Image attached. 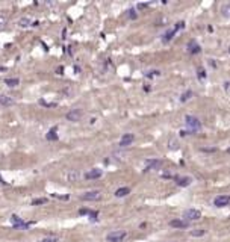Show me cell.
Wrapping results in <instances>:
<instances>
[{"mask_svg": "<svg viewBox=\"0 0 230 242\" xmlns=\"http://www.w3.org/2000/svg\"><path fill=\"white\" fill-rule=\"evenodd\" d=\"M185 124H186V129H188L189 133H197V132H200V129H201L200 120H198L197 117H194V115H186Z\"/></svg>", "mask_w": 230, "mask_h": 242, "instance_id": "cell-1", "label": "cell"}, {"mask_svg": "<svg viewBox=\"0 0 230 242\" xmlns=\"http://www.w3.org/2000/svg\"><path fill=\"white\" fill-rule=\"evenodd\" d=\"M201 218V212L198 210V209H188V210H185L183 213V219L185 221H197V219H200Z\"/></svg>", "mask_w": 230, "mask_h": 242, "instance_id": "cell-2", "label": "cell"}, {"mask_svg": "<svg viewBox=\"0 0 230 242\" xmlns=\"http://www.w3.org/2000/svg\"><path fill=\"white\" fill-rule=\"evenodd\" d=\"M126 236H127V233L124 230H115V232H111L106 236V239H108V242H121Z\"/></svg>", "mask_w": 230, "mask_h": 242, "instance_id": "cell-3", "label": "cell"}, {"mask_svg": "<svg viewBox=\"0 0 230 242\" xmlns=\"http://www.w3.org/2000/svg\"><path fill=\"white\" fill-rule=\"evenodd\" d=\"M83 117V109H71L70 112H67L65 118L68 121H73V123H77Z\"/></svg>", "mask_w": 230, "mask_h": 242, "instance_id": "cell-4", "label": "cell"}, {"mask_svg": "<svg viewBox=\"0 0 230 242\" xmlns=\"http://www.w3.org/2000/svg\"><path fill=\"white\" fill-rule=\"evenodd\" d=\"M100 198H101L100 191H90V192H85L80 195V200H83V201H97Z\"/></svg>", "mask_w": 230, "mask_h": 242, "instance_id": "cell-5", "label": "cell"}, {"mask_svg": "<svg viewBox=\"0 0 230 242\" xmlns=\"http://www.w3.org/2000/svg\"><path fill=\"white\" fill-rule=\"evenodd\" d=\"M11 221H12V224H14V227L15 229H27L29 226H30V222H24L20 216H17V215H12L11 216Z\"/></svg>", "mask_w": 230, "mask_h": 242, "instance_id": "cell-6", "label": "cell"}, {"mask_svg": "<svg viewBox=\"0 0 230 242\" xmlns=\"http://www.w3.org/2000/svg\"><path fill=\"white\" fill-rule=\"evenodd\" d=\"M229 203H230L229 195H218V197H215V200H214V204H215L217 207H226Z\"/></svg>", "mask_w": 230, "mask_h": 242, "instance_id": "cell-7", "label": "cell"}, {"mask_svg": "<svg viewBox=\"0 0 230 242\" xmlns=\"http://www.w3.org/2000/svg\"><path fill=\"white\" fill-rule=\"evenodd\" d=\"M162 165H164V162L161 159H148V161H145V168L147 169H159Z\"/></svg>", "mask_w": 230, "mask_h": 242, "instance_id": "cell-8", "label": "cell"}, {"mask_svg": "<svg viewBox=\"0 0 230 242\" xmlns=\"http://www.w3.org/2000/svg\"><path fill=\"white\" fill-rule=\"evenodd\" d=\"M101 176H103V171L98 169V168H94V169L88 171V173L85 174V179H87V180H94V179H100Z\"/></svg>", "mask_w": 230, "mask_h": 242, "instance_id": "cell-9", "label": "cell"}, {"mask_svg": "<svg viewBox=\"0 0 230 242\" xmlns=\"http://www.w3.org/2000/svg\"><path fill=\"white\" fill-rule=\"evenodd\" d=\"M133 141H135V136H133L132 133H126V135H123V138H121V141H120V147H127V145H130Z\"/></svg>", "mask_w": 230, "mask_h": 242, "instance_id": "cell-10", "label": "cell"}, {"mask_svg": "<svg viewBox=\"0 0 230 242\" xmlns=\"http://www.w3.org/2000/svg\"><path fill=\"white\" fill-rule=\"evenodd\" d=\"M170 226L174 229H186L189 226V222L185 219H173V221H170Z\"/></svg>", "mask_w": 230, "mask_h": 242, "instance_id": "cell-11", "label": "cell"}, {"mask_svg": "<svg viewBox=\"0 0 230 242\" xmlns=\"http://www.w3.org/2000/svg\"><path fill=\"white\" fill-rule=\"evenodd\" d=\"M79 179H80L79 169H70V171L67 173V180H68V182H77Z\"/></svg>", "mask_w": 230, "mask_h": 242, "instance_id": "cell-12", "label": "cell"}, {"mask_svg": "<svg viewBox=\"0 0 230 242\" xmlns=\"http://www.w3.org/2000/svg\"><path fill=\"white\" fill-rule=\"evenodd\" d=\"M188 52H189L191 55H197V53L201 52V48H200V45H198L195 41H189V42H188Z\"/></svg>", "mask_w": 230, "mask_h": 242, "instance_id": "cell-13", "label": "cell"}, {"mask_svg": "<svg viewBox=\"0 0 230 242\" xmlns=\"http://www.w3.org/2000/svg\"><path fill=\"white\" fill-rule=\"evenodd\" d=\"M15 103V100L12 98V97H9V95H0V105L2 106H12Z\"/></svg>", "mask_w": 230, "mask_h": 242, "instance_id": "cell-14", "label": "cell"}, {"mask_svg": "<svg viewBox=\"0 0 230 242\" xmlns=\"http://www.w3.org/2000/svg\"><path fill=\"white\" fill-rule=\"evenodd\" d=\"M191 182H192V179H191V177H176V183H177L179 186H182V188L189 186V185H191Z\"/></svg>", "mask_w": 230, "mask_h": 242, "instance_id": "cell-15", "label": "cell"}, {"mask_svg": "<svg viewBox=\"0 0 230 242\" xmlns=\"http://www.w3.org/2000/svg\"><path fill=\"white\" fill-rule=\"evenodd\" d=\"M174 35H176V30H174V29H170V30H167V32L164 34L162 41H164V42H168V41H171L174 38Z\"/></svg>", "mask_w": 230, "mask_h": 242, "instance_id": "cell-16", "label": "cell"}, {"mask_svg": "<svg viewBox=\"0 0 230 242\" xmlns=\"http://www.w3.org/2000/svg\"><path fill=\"white\" fill-rule=\"evenodd\" d=\"M129 194H130V189H129V188H120V189L115 191V197H126V195H129Z\"/></svg>", "mask_w": 230, "mask_h": 242, "instance_id": "cell-17", "label": "cell"}, {"mask_svg": "<svg viewBox=\"0 0 230 242\" xmlns=\"http://www.w3.org/2000/svg\"><path fill=\"white\" fill-rule=\"evenodd\" d=\"M18 26H20V27H29V26H30V18H26V17H24V18H20V20H18Z\"/></svg>", "mask_w": 230, "mask_h": 242, "instance_id": "cell-18", "label": "cell"}, {"mask_svg": "<svg viewBox=\"0 0 230 242\" xmlns=\"http://www.w3.org/2000/svg\"><path fill=\"white\" fill-rule=\"evenodd\" d=\"M206 233V230H203V229H195V230H191V236H194V238H200V236H203Z\"/></svg>", "mask_w": 230, "mask_h": 242, "instance_id": "cell-19", "label": "cell"}, {"mask_svg": "<svg viewBox=\"0 0 230 242\" xmlns=\"http://www.w3.org/2000/svg\"><path fill=\"white\" fill-rule=\"evenodd\" d=\"M48 141H56L58 139V133H56V129H51L48 133H47V136H46Z\"/></svg>", "mask_w": 230, "mask_h": 242, "instance_id": "cell-20", "label": "cell"}, {"mask_svg": "<svg viewBox=\"0 0 230 242\" xmlns=\"http://www.w3.org/2000/svg\"><path fill=\"white\" fill-rule=\"evenodd\" d=\"M5 85H8V86H17V85H20V80L18 79H5Z\"/></svg>", "mask_w": 230, "mask_h": 242, "instance_id": "cell-21", "label": "cell"}, {"mask_svg": "<svg viewBox=\"0 0 230 242\" xmlns=\"http://www.w3.org/2000/svg\"><path fill=\"white\" fill-rule=\"evenodd\" d=\"M192 95H194V92H192V91H186V92H183V94H182V97H180V101H186V100H189Z\"/></svg>", "mask_w": 230, "mask_h": 242, "instance_id": "cell-22", "label": "cell"}, {"mask_svg": "<svg viewBox=\"0 0 230 242\" xmlns=\"http://www.w3.org/2000/svg\"><path fill=\"white\" fill-rule=\"evenodd\" d=\"M221 12H223V15H226V17H230V3L224 5V6L221 8Z\"/></svg>", "mask_w": 230, "mask_h": 242, "instance_id": "cell-23", "label": "cell"}, {"mask_svg": "<svg viewBox=\"0 0 230 242\" xmlns=\"http://www.w3.org/2000/svg\"><path fill=\"white\" fill-rule=\"evenodd\" d=\"M6 23H8V17H6L5 14H2V15H0V29H3Z\"/></svg>", "mask_w": 230, "mask_h": 242, "instance_id": "cell-24", "label": "cell"}, {"mask_svg": "<svg viewBox=\"0 0 230 242\" xmlns=\"http://www.w3.org/2000/svg\"><path fill=\"white\" fill-rule=\"evenodd\" d=\"M197 76H198V79H200V80H203V79L206 77V73H204V70H203L201 67L197 70Z\"/></svg>", "mask_w": 230, "mask_h": 242, "instance_id": "cell-25", "label": "cell"}, {"mask_svg": "<svg viewBox=\"0 0 230 242\" xmlns=\"http://www.w3.org/2000/svg\"><path fill=\"white\" fill-rule=\"evenodd\" d=\"M46 203H47V198L43 197V198H37V200H34L32 204H34V206H38V204H46Z\"/></svg>", "mask_w": 230, "mask_h": 242, "instance_id": "cell-26", "label": "cell"}, {"mask_svg": "<svg viewBox=\"0 0 230 242\" xmlns=\"http://www.w3.org/2000/svg\"><path fill=\"white\" fill-rule=\"evenodd\" d=\"M40 105H43V106H46V108H55V106H56L55 103H47L46 100H40Z\"/></svg>", "mask_w": 230, "mask_h": 242, "instance_id": "cell-27", "label": "cell"}, {"mask_svg": "<svg viewBox=\"0 0 230 242\" xmlns=\"http://www.w3.org/2000/svg\"><path fill=\"white\" fill-rule=\"evenodd\" d=\"M201 151H204V153H215L217 148H215V147H212V148H206V147H204V148H201Z\"/></svg>", "mask_w": 230, "mask_h": 242, "instance_id": "cell-28", "label": "cell"}, {"mask_svg": "<svg viewBox=\"0 0 230 242\" xmlns=\"http://www.w3.org/2000/svg\"><path fill=\"white\" fill-rule=\"evenodd\" d=\"M40 242H58V239L56 238H44L43 241H40Z\"/></svg>", "mask_w": 230, "mask_h": 242, "instance_id": "cell-29", "label": "cell"}, {"mask_svg": "<svg viewBox=\"0 0 230 242\" xmlns=\"http://www.w3.org/2000/svg\"><path fill=\"white\" fill-rule=\"evenodd\" d=\"M129 17H130L132 20H135V18H136V12H135L133 9H130V11H129Z\"/></svg>", "mask_w": 230, "mask_h": 242, "instance_id": "cell-30", "label": "cell"}, {"mask_svg": "<svg viewBox=\"0 0 230 242\" xmlns=\"http://www.w3.org/2000/svg\"><path fill=\"white\" fill-rule=\"evenodd\" d=\"M148 8V3H138V9H145Z\"/></svg>", "mask_w": 230, "mask_h": 242, "instance_id": "cell-31", "label": "cell"}, {"mask_svg": "<svg viewBox=\"0 0 230 242\" xmlns=\"http://www.w3.org/2000/svg\"><path fill=\"white\" fill-rule=\"evenodd\" d=\"M79 213H80V215H85V213H90V210H87V209H82Z\"/></svg>", "mask_w": 230, "mask_h": 242, "instance_id": "cell-32", "label": "cell"}, {"mask_svg": "<svg viewBox=\"0 0 230 242\" xmlns=\"http://www.w3.org/2000/svg\"><path fill=\"white\" fill-rule=\"evenodd\" d=\"M227 153H230V148H227Z\"/></svg>", "mask_w": 230, "mask_h": 242, "instance_id": "cell-33", "label": "cell"}, {"mask_svg": "<svg viewBox=\"0 0 230 242\" xmlns=\"http://www.w3.org/2000/svg\"><path fill=\"white\" fill-rule=\"evenodd\" d=\"M0 162H2V155H0Z\"/></svg>", "mask_w": 230, "mask_h": 242, "instance_id": "cell-34", "label": "cell"}, {"mask_svg": "<svg viewBox=\"0 0 230 242\" xmlns=\"http://www.w3.org/2000/svg\"><path fill=\"white\" fill-rule=\"evenodd\" d=\"M229 52H230V48H229Z\"/></svg>", "mask_w": 230, "mask_h": 242, "instance_id": "cell-35", "label": "cell"}]
</instances>
